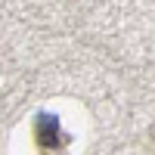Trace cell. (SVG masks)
Wrapping results in <instances>:
<instances>
[{
	"mask_svg": "<svg viewBox=\"0 0 155 155\" xmlns=\"http://www.w3.org/2000/svg\"><path fill=\"white\" fill-rule=\"evenodd\" d=\"M34 137H37V143H41L44 152H50V149H65V146L71 143V137L62 134L59 115H47V112L37 115V121H34Z\"/></svg>",
	"mask_w": 155,
	"mask_h": 155,
	"instance_id": "6da1fadb",
	"label": "cell"
}]
</instances>
